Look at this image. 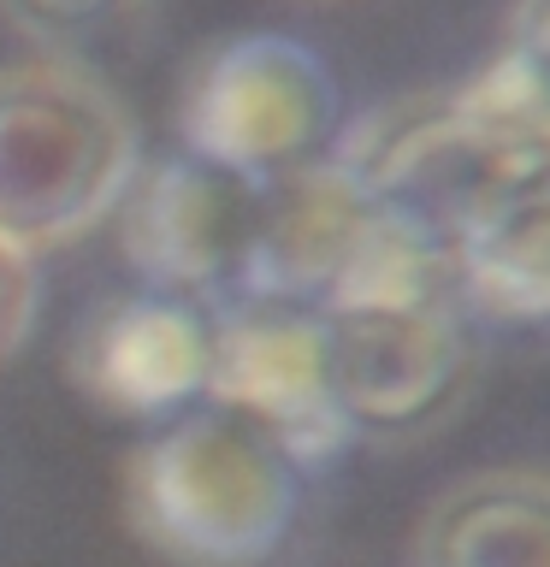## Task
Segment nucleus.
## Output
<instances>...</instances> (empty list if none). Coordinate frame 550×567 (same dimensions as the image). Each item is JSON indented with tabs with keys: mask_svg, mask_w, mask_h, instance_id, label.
I'll use <instances>...</instances> for the list:
<instances>
[{
	"mask_svg": "<svg viewBox=\"0 0 550 567\" xmlns=\"http://www.w3.org/2000/svg\"><path fill=\"white\" fill-rule=\"evenodd\" d=\"M332 159L361 184L379 219L456 260L509 213L550 195V131L497 113L468 83L373 106L337 131Z\"/></svg>",
	"mask_w": 550,
	"mask_h": 567,
	"instance_id": "nucleus-1",
	"label": "nucleus"
},
{
	"mask_svg": "<svg viewBox=\"0 0 550 567\" xmlns=\"http://www.w3.org/2000/svg\"><path fill=\"white\" fill-rule=\"evenodd\" d=\"M142 172V136L119 89L78 60L0 65V243L24 260L83 243Z\"/></svg>",
	"mask_w": 550,
	"mask_h": 567,
	"instance_id": "nucleus-2",
	"label": "nucleus"
},
{
	"mask_svg": "<svg viewBox=\"0 0 550 567\" xmlns=\"http://www.w3.org/2000/svg\"><path fill=\"white\" fill-rule=\"evenodd\" d=\"M302 467L225 408H184L124 461V520L172 567H255L284 544Z\"/></svg>",
	"mask_w": 550,
	"mask_h": 567,
	"instance_id": "nucleus-3",
	"label": "nucleus"
},
{
	"mask_svg": "<svg viewBox=\"0 0 550 567\" xmlns=\"http://www.w3.org/2000/svg\"><path fill=\"white\" fill-rule=\"evenodd\" d=\"M337 78L308 42L278 30H243L202 48L177 89V136L184 154L213 166L278 177L332 154Z\"/></svg>",
	"mask_w": 550,
	"mask_h": 567,
	"instance_id": "nucleus-4",
	"label": "nucleus"
},
{
	"mask_svg": "<svg viewBox=\"0 0 550 567\" xmlns=\"http://www.w3.org/2000/svg\"><path fill=\"white\" fill-rule=\"evenodd\" d=\"M332 384L355 443H403L444 425L473 390L479 343L461 301L432 308H319Z\"/></svg>",
	"mask_w": 550,
	"mask_h": 567,
	"instance_id": "nucleus-5",
	"label": "nucleus"
},
{
	"mask_svg": "<svg viewBox=\"0 0 550 567\" xmlns=\"http://www.w3.org/2000/svg\"><path fill=\"white\" fill-rule=\"evenodd\" d=\"M207 402L273 437L302 473L326 467L355 443L344 408H337L319 308H284V301L213 308Z\"/></svg>",
	"mask_w": 550,
	"mask_h": 567,
	"instance_id": "nucleus-6",
	"label": "nucleus"
},
{
	"mask_svg": "<svg viewBox=\"0 0 550 567\" xmlns=\"http://www.w3.org/2000/svg\"><path fill=\"white\" fill-rule=\"evenodd\" d=\"M266 177L213 166L177 148L172 159L136 172L131 195L119 202L124 260L149 290L190 296L202 308H231L243 290V266L255 248Z\"/></svg>",
	"mask_w": 550,
	"mask_h": 567,
	"instance_id": "nucleus-7",
	"label": "nucleus"
},
{
	"mask_svg": "<svg viewBox=\"0 0 550 567\" xmlns=\"http://www.w3.org/2000/svg\"><path fill=\"white\" fill-rule=\"evenodd\" d=\"M213 308L166 290L101 301L65 354L71 384L113 420H160L207 396Z\"/></svg>",
	"mask_w": 550,
	"mask_h": 567,
	"instance_id": "nucleus-8",
	"label": "nucleus"
},
{
	"mask_svg": "<svg viewBox=\"0 0 550 567\" xmlns=\"http://www.w3.org/2000/svg\"><path fill=\"white\" fill-rule=\"evenodd\" d=\"M367 230H373V202L332 154L314 159V166L266 177L237 301L326 308L349 272L355 248L367 243Z\"/></svg>",
	"mask_w": 550,
	"mask_h": 567,
	"instance_id": "nucleus-9",
	"label": "nucleus"
},
{
	"mask_svg": "<svg viewBox=\"0 0 550 567\" xmlns=\"http://www.w3.org/2000/svg\"><path fill=\"white\" fill-rule=\"evenodd\" d=\"M415 567H550V467H479L415 532Z\"/></svg>",
	"mask_w": 550,
	"mask_h": 567,
	"instance_id": "nucleus-10",
	"label": "nucleus"
},
{
	"mask_svg": "<svg viewBox=\"0 0 550 567\" xmlns=\"http://www.w3.org/2000/svg\"><path fill=\"white\" fill-rule=\"evenodd\" d=\"M461 296L473 319L550 331V195L509 213L461 255Z\"/></svg>",
	"mask_w": 550,
	"mask_h": 567,
	"instance_id": "nucleus-11",
	"label": "nucleus"
},
{
	"mask_svg": "<svg viewBox=\"0 0 550 567\" xmlns=\"http://www.w3.org/2000/svg\"><path fill=\"white\" fill-rule=\"evenodd\" d=\"M468 89L497 113L550 131V0H515L503 42L468 78Z\"/></svg>",
	"mask_w": 550,
	"mask_h": 567,
	"instance_id": "nucleus-12",
	"label": "nucleus"
},
{
	"mask_svg": "<svg viewBox=\"0 0 550 567\" xmlns=\"http://www.w3.org/2000/svg\"><path fill=\"white\" fill-rule=\"evenodd\" d=\"M7 24L53 60H71L78 48L113 42L149 12V0H0Z\"/></svg>",
	"mask_w": 550,
	"mask_h": 567,
	"instance_id": "nucleus-13",
	"label": "nucleus"
},
{
	"mask_svg": "<svg viewBox=\"0 0 550 567\" xmlns=\"http://www.w3.org/2000/svg\"><path fill=\"white\" fill-rule=\"evenodd\" d=\"M35 301H42V284H35V260L12 255L0 243V361L24 343L35 326Z\"/></svg>",
	"mask_w": 550,
	"mask_h": 567,
	"instance_id": "nucleus-14",
	"label": "nucleus"
}]
</instances>
